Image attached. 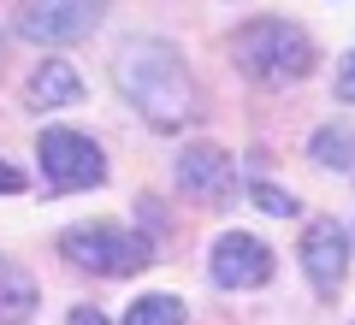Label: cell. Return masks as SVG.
<instances>
[{
	"label": "cell",
	"mask_w": 355,
	"mask_h": 325,
	"mask_svg": "<svg viewBox=\"0 0 355 325\" xmlns=\"http://www.w3.org/2000/svg\"><path fill=\"white\" fill-rule=\"evenodd\" d=\"M113 89L125 95V107L142 118L148 130L172 137L196 118V83L190 65L178 53V42L166 36H125L113 53Z\"/></svg>",
	"instance_id": "obj_1"
},
{
	"label": "cell",
	"mask_w": 355,
	"mask_h": 325,
	"mask_svg": "<svg viewBox=\"0 0 355 325\" xmlns=\"http://www.w3.org/2000/svg\"><path fill=\"white\" fill-rule=\"evenodd\" d=\"M231 65H237L249 83H261V89H296L302 77H314L320 48H314V36H308L296 18L266 12V18H249V24L231 36Z\"/></svg>",
	"instance_id": "obj_2"
},
{
	"label": "cell",
	"mask_w": 355,
	"mask_h": 325,
	"mask_svg": "<svg viewBox=\"0 0 355 325\" xmlns=\"http://www.w3.org/2000/svg\"><path fill=\"white\" fill-rule=\"evenodd\" d=\"M60 254L77 266V272H95V278H130L154 261V243L142 231H125L113 219H83V225H65L60 231Z\"/></svg>",
	"instance_id": "obj_3"
},
{
	"label": "cell",
	"mask_w": 355,
	"mask_h": 325,
	"mask_svg": "<svg viewBox=\"0 0 355 325\" xmlns=\"http://www.w3.org/2000/svg\"><path fill=\"white\" fill-rule=\"evenodd\" d=\"M36 160H42V184L53 195H77V189H101L107 184V154L95 137L83 130H65V125H48L36 137Z\"/></svg>",
	"instance_id": "obj_4"
},
{
	"label": "cell",
	"mask_w": 355,
	"mask_h": 325,
	"mask_svg": "<svg viewBox=\"0 0 355 325\" xmlns=\"http://www.w3.org/2000/svg\"><path fill=\"white\" fill-rule=\"evenodd\" d=\"M107 0H18L12 30L36 48H71V42L95 36Z\"/></svg>",
	"instance_id": "obj_5"
},
{
	"label": "cell",
	"mask_w": 355,
	"mask_h": 325,
	"mask_svg": "<svg viewBox=\"0 0 355 325\" xmlns=\"http://www.w3.org/2000/svg\"><path fill=\"white\" fill-rule=\"evenodd\" d=\"M296 254H302V272L314 284V296H338L343 290V278H349V231L338 219H314L302 231V243H296Z\"/></svg>",
	"instance_id": "obj_6"
},
{
	"label": "cell",
	"mask_w": 355,
	"mask_h": 325,
	"mask_svg": "<svg viewBox=\"0 0 355 325\" xmlns=\"http://www.w3.org/2000/svg\"><path fill=\"white\" fill-rule=\"evenodd\" d=\"M207 272H214L219 290H261L272 278V249L261 237H249V231H225L214 243V254H207Z\"/></svg>",
	"instance_id": "obj_7"
},
{
	"label": "cell",
	"mask_w": 355,
	"mask_h": 325,
	"mask_svg": "<svg viewBox=\"0 0 355 325\" xmlns=\"http://www.w3.org/2000/svg\"><path fill=\"white\" fill-rule=\"evenodd\" d=\"M178 189L202 201H225L237 189V160H231L219 142H190L178 154Z\"/></svg>",
	"instance_id": "obj_8"
},
{
	"label": "cell",
	"mask_w": 355,
	"mask_h": 325,
	"mask_svg": "<svg viewBox=\"0 0 355 325\" xmlns=\"http://www.w3.org/2000/svg\"><path fill=\"white\" fill-rule=\"evenodd\" d=\"M24 100L30 107H36V113H53V107H77V100H83V77L71 71V65L65 60H42L36 71L24 77Z\"/></svg>",
	"instance_id": "obj_9"
},
{
	"label": "cell",
	"mask_w": 355,
	"mask_h": 325,
	"mask_svg": "<svg viewBox=\"0 0 355 325\" xmlns=\"http://www.w3.org/2000/svg\"><path fill=\"white\" fill-rule=\"evenodd\" d=\"M308 160L326 166V172H355V125H343V118L320 125L308 137Z\"/></svg>",
	"instance_id": "obj_10"
},
{
	"label": "cell",
	"mask_w": 355,
	"mask_h": 325,
	"mask_svg": "<svg viewBox=\"0 0 355 325\" xmlns=\"http://www.w3.org/2000/svg\"><path fill=\"white\" fill-rule=\"evenodd\" d=\"M36 313V278L24 272V266L0 261V325H18Z\"/></svg>",
	"instance_id": "obj_11"
},
{
	"label": "cell",
	"mask_w": 355,
	"mask_h": 325,
	"mask_svg": "<svg viewBox=\"0 0 355 325\" xmlns=\"http://www.w3.org/2000/svg\"><path fill=\"white\" fill-rule=\"evenodd\" d=\"M125 325H190V308H184V296H172V290H148V296L130 301Z\"/></svg>",
	"instance_id": "obj_12"
},
{
	"label": "cell",
	"mask_w": 355,
	"mask_h": 325,
	"mask_svg": "<svg viewBox=\"0 0 355 325\" xmlns=\"http://www.w3.org/2000/svg\"><path fill=\"white\" fill-rule=\"evenodd\" d=\"M249 201H254L261 213H272V219H296V213H302V201H296L291 189L266 184V177H254V184H249Z\"/></svg>",
	"instance_id": "obj_13"
},
{
	"label": "cell",
	"mask_w": 355,
	"mask_h": 325,
	"mask_svg": "<svg viewBox=\"0 0 355 325\" xmlns=\"http://www.w3.org/2000/svg\"><path fill=\"white\" fill-rule=\"evenodd\" d=\"M338 100H343V107L355 100V48H349V53L338 60Z\"/></svg>",
	"instance_id": "obj_14"
},
{
	"label": "cell",
	"mask_w": 355,
	"mask_h": 325,
	"mask_svg": "<svg viewBox=\"0 0 355 325\" xmlns=\"http://www.w3.org/2000/svg\"><path fill=\"white\" fill-rule=\"evenodd\" d=\"M18 189H24V172L12 160H0V195H18Z\"/></svg>",
	"instance_id": "obj_15"
},
{
	"label": "cell",
	"mask_w": 355,
	"mask_h": 325,
	"mask_svg": "<svg viewBox=\"0 0 355 325\" xmlns=\"http://www.w3.org/2000/svg\"><path fill=\"white\" fill-rule=\"evenodd\" d=\"M65 325H113V319H107L101 308H71V313H65Z\"/></svg>",
	"instance_id": "obj_16"
}]
</instances>
